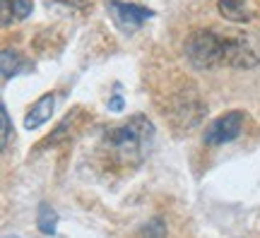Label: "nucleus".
<instances>
[{
  "instance_id": "nucleus-15",
  "label": "nucleus",
  "mask_w": 260,
  "mask_h": 238,
  "mask_svg": "<svg viewBox=\"0 0 260 238\" xmlns=\"http://www.w3.org/2000/svg\"><path fill=\"white\" fill-rule=\"evenodd\" d=\"M123 106H125V104H123L121 96H113V99H109V109L116 111V113H118V111H123Z\"/></svg>"
},
{
  "instance_id": "nucleus-10",
  "label": "nucleus",
  "mask_w": 260,
  "mask_h": 238,
  "mask_svg": "<svg viewBox=\"0 0 260 238\" xmlns=\"http://www.w3.org/2000/svg\"><path fill=\"white\" fill-rule=\"evenodd\" d=\"M142 238H167V224H164V219L161 217L149 219L142 226Z\"/></svg>"
},
{
  "instance_id": "nucleus-16",
  "label": "nucleus",
  "mask_w": 260,
  "mask_h": 238,
  "mask_svg": "<svg viewBox=\"0 0 260 238\" xmlns=\"http://www.w3.org/2000/svg\"><path fill=\"white\" fill-rule=\"evenodd\" d=\"M12 238H15V236H12Z\"/></svg>"
},
{
  "instance_id": "nucleus-1",
  "label": "nucleus",
  "mask_w": 260,
  "mask_h": 238,
  "mask_svg": "<svg viewBox=\"0 0 260 238\" xmlns=\"http://www.w3.org/2000/svg\"><path fill=\"white\" fill-rule=\"evenodd\" d=\"M154 140V125L147 116H133L121 125H113L104 135V147L121 166H140Z\"/></svg>"
},
{
  "instance_id": "nucleus-2",
  "label": "nucleus",
  "mask_w": 260,
  "mask_h": 238,
  "mask_svg": "<svg viewBox=\"0 0 260 238\" xmlns=\"http://www.w3.org/2000/svg\"><path fill=\"white\" fill-rule=\"evenodd\" d=\"M186 58L200 70H212L226 65V37L212 29H198L183 44Z\"/></svg>"
},
{
  "instance_id": "nucleus-7",
  "label": "nucleus",
  "mask_w": 260,
  "mask_h": 238,
  "mask_svg": "<svg viewBox=\"0 0 260 238\" xmlns=\"http://www.w3.org/2000/svg\"><path fill=\"white\" fill-rule=\"evenodd\" d=\"M217 10L224 19L243 24V22H251L253 12L246 8V0H217Z\"/></svg>"
},
{
  "instance_id": "nucleus-3",
  "label": "nucleus",
  "mask_w": 260,
  "mask_h": 238,
  "mask_svg": "<svg viewBox=\"0 0 260 238\" xmlns=\"http://www.w3.org/2000/svg\"><path fill=\"white\" fill-rule=\"evenodd\" d=\"M243 120H246V116H243L241 111H229V113L219 116V118L212 120V123L207 125V130H205V135H203L205 145L217 147V145L234 142V140L243 132Z\"/></svg>"
},
{
  "instance_id": "nucleus-12",
  "label": "nucleus",
  "mask_w": 260,
  "mask_h": 238,
  "mask_svg": "<svg viewBox=\"0 0 260 238\" xmlns=\"http://www.w3.org/2000/svg\"><path fill=\"white\" fill-rule=\"evenodd\" d=\"M10 3H12V12H15L17 19H24L34 12V3L31 0H10Z\"/></svg>"
},
{
  "instance_id": "nucleus-14",
  "label": "nucleus",
  "mask_w": 260,
  "mask_h": 238,
  "mask_svg": "<svg viewBox=\"0 0 260 238\" xmlns=\"http://www.w3.org/2000/svg\"><path fill=\"white\" fill-rule=\"evenodd\" d=\"M58 3H63V5H70V8H77V10H82L89 5V0H58Z\"/></svg>"
},
{
  "instance_id": "nucleus-8",
  "label": "nucleus",
  "mask_w": 260,
  "mask_h": 238,
  "mask_svg": "<svg viewBox=\"0 0 260 238\" xmlns=\"http://www.w3.org/2000/svg\"><path fill=\"white\" fill-rule=\"evenodd\" d=\"M37 229L44 236H56L58 231V212L51 205H41L37 214Z\"/></svg>"
},
{
  "instance_id": "nucleus-5",
  "label": "nucleus",
  "mask_w": 260,
  "mask_h": 238,
  "mask_svg": "<svg viewBox=\"0 0 260 238\" xmlns=\"http://www.w3.org/2000/svg\"><path fill=\"white\" fill-rule=\"evenodd\" d=\"M260 63L258 48L248 37H226V65L239 70H251Z\"/></svg>"
},
{
  "instance_id": "nucleus-9",
  "label": "nucleus",
  "mask_w": 260,
  "mask_h": 238,
  "mask_svg": "<svg viewBox=\"0 0 260 238\" xmlns=\"http://www.w3.org/2000/svg\"><path fill=\"white\" fill-rule=\"evenodd\" d=\"M0 65H3V82H8L12 75L19 73V67H22V60H19L17 51H12V48H3L0 51Z\"/></svg>"
},
{
  "instance_id": "nucleus-13",
  "label": "nucleus",
  "mask_w": 260,
  "mask_h": 238,
  "mask_svg": "<svg viewBox=\"0 0 260 238\" xmlns=\"http://www.w3.org/2000/svg\"><path fill=\"white\" fill-rule=\"evenodd\" d=\"M0 5H3V27H10V0H0Z\"/></svg>"
},
{
  "instance_id": "nucleus-6",
  "label": "nucleus",
  "mask_w": 260,
  "mask_h": 238,
  "mask_svg": "<svg viewBox=\"0 0 260 238\" xmlns=\"http://www.w3.org/2000/svg\"><path fill=\"white\" fill-rule=\"evenodd\" d=\"M53 106H56V96H53V94H44V96L31 106V111L24 116V128L34 130V128H39V125H44V123L53 116Z\"/></svg>"
},
{
  "instance_id": "nucleus-11",
  "label": "nucleus",
  "mask_w": 260,
  "mask_h": 238,
  "mask_svg": "<svg viewBox=\"0 0 260 238\" xmlns=\"http://www.w3.org/2000/svg\"><path fill=\"white\" fill-rule=\"evenodd\" d=\"M0 125H3V138H0V147H8L10 132H12V120H10V113H8V109H5V104L0 106Z\"/></svg>"
},
{
  "instance_id": "nucleus-4",
  "label": "nucleus",
  "mask_w": 260,
  "mask_h": 238,
  "mask_svg": "<svg viewBox=\"0 0 260 238\" xmlns=\"http://www.w3.org/2000/svg\"><path fill=\"white\" fill-rule=\"evenodd\" d=\"M106 8H109V15L116 22V27L121 29V31H125V34L138 31L147 19L154 17L152 10L142 8V5H135V3H123V0H109Z\"/></svg>"
}]
</instances>
